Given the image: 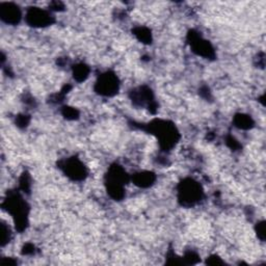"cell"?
Returning a JSON list of instances; mask_svg holds the SVG:
<instances>
[{
    "mask_svg": "<svg viewBox=\"0 0 266 266\" xmlns=\"http://www.w3.org/2000/svg\"><path fill=\"white\" fill-rule=\"evenodd\" d=\"M180 197L184 204L193 205V204H195L201 198V188L196 182L187 181L182 184Z\"/></svg>",
    "mask_w": 266,
    "mask_h": 266,
    "instance_id": "1",
    "label": "cell"
},
{
    "mask_svg": "<svg viewBox=\"0 0 266 266\" xmlns=\"http://www.w3.org/2000/svg\"><path fill=\"white\" fill-rule=\"evenodd\" d=\"M99 92L104 95H111L118 90L117 78L111 74H105L102 76L98 83Z\"/></svg>",
    "mask_w": 266,
    "mask_h": 266,
    "instance_id": "2",
    "label": "cell"
},
{
    "mask_svg": "<svg viewBox=\"0 0 266 266\" xmlns=\"http://www.w3.org/2000/svg\"><path fill=\"white\" fill-rule=\"evenodd\" d=\"M0 14H2V18L7 23H18L20 18H21V13H20L19 8L12 4L4 5Z\"/></svg>",
    "mask_w": 266,
    "mask_h": 266,
    "instance_id": "3",
    "label": "cell"
},
{
    "mask_svg": "<svg viewBox=\"0 0 266 266\" xmlns=\"http://www.w3.org/2000/svg\"><path fill=\"white\" fill-rule=\"evenodd\" d=\"M27 19L30 24L36 26H43L50 22L49 15H47L44 11H40V10L30 11L27 15Z\"/></svg>",
    "mask_w": 266,
    "mask_h": 266,
    "instance_id": "4",
    "label": "cell"
},
{
    "mask_svg": "<svg viewBox=\"0 0 266 266\" xmlns=\"http://www.w3.org/2000/svg\"><path fill=\"white\" fill-rule=\"evenodd\" d=\"M152 181H153V177L150 173H142V174H139L135 177L136 184H138V185H140V186L150 185Z\"/></svg>",
    "mask_w": 266,
    "mask_h": 266,
    "instance_id": "5",
    "label": "cell"
}]
</instances>
